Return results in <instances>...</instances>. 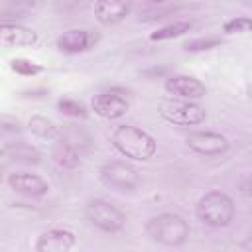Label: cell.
I'll return each mask as SVG.
<instances>
[{
	"label": "cell",
	"mask_w": 252,
	"mask_h": 252,
	"mask_svg": "<svg viewBox=\"0 0 252 252\" xmlns=\"http://www.w3.org/2000/svg\"><path fill=\"white\" fill-rule=\"evenodd\" d=\"M110 142L118 154L134 161H148L150 158H154L158 150L154 136L132 124L116 126L114 132L110 134Z\"/></svg>",
	"instance_id": "6da1fadb"
},
{
	"label": "cell",
	"mask_w": 252,
	"mask_h": 252,
	"mask_svg": "<svg viewBox=\"0 0 252 252\" xmlns=\"http://www.w3.org/2000/svg\"><path fill=\"white\" fill-rule=\"evenodd\" d=\"M148 236L163 246H181L189 238V224L187 220L177 213H161L146 222Z\"/></svg>",
	"instance_id": "7a4b0ae2"
},
{
	"label": "cell",
	"mask_w": 252,
	"mask_h": 252,
	"mask_svg": "<svg viewBox=\"0 0 252 252\" xmlns=\"http://www.w3.org/2000/svg\"><path fill=\"white\" fill-rule=\"evenodd\" d=\"M197 219L213 228H224L234 220V201L222 191H209L205 193L195 207Z\"/></svg>",
	"instance_id": "3957f363"
},
{
	"label": "cell",
	"mask_w": 252,
	"mask_h": 252,
	"mask_svg": "<svg viewBox=\"0 0 252 252\" xmlns=\"http://www.w3.org/2000/svg\"><path fill=\"white\" fill-rule=\"evenodd\" d=\"M85 217L102 232H118L126 222L124 213L104 199H89L85 205Z\"/></svg>",
	"instance_id": "277c9868"
},
{
	"label": "cell",
	"mask_w": 252,
	"mask_h": 252,
	"mask_svg": "<svg viewBox=\"0 0 252 252\" xmlns=\"http://www.w3.org/2000/svg\"><path fill=\"white\" fill-rule=\"evenodd\" d=\"M158 110L165 122L175 126H197L207 118L205 108L189 100H161Z\"/></svg>",
	"instance_id": "5b68a950"
},
{
	"label": "cell",
	"mask_w": 252,
	"mask_h": 252,
	"mask_svg": "<svg viewBox=\"0 0 252 252\" xmlns=\"http://www.w3.org/2000/svg\"><path fill=\"white\" fill-rule=\"evenodd\" d=\"M100 181L116 191H134L140 185V171L128 161H106L98 169Z\"/></svg>",
	"instance_id": "8992f818"
},
{
	"label": "cell",
	"mask_w": 252,
	"mask_h": 252,
	"mask_svg": "<svg viewBox=\"0 0 252 252\" xmlns=\"http://www.w3.org/2000/svg\"><path fill=\"white\" fill-rule=\"evenodd\" d=\"M126 94H130L128 89L112 87L104 93L94 94L91 100V108L94 110V114H98L100 118H106V120L122 118L130 108V100Z\"/></svg>",
	"instance_id": "52a82bcc"
},
{
	"label": "cell",
	"mask_w": 252,
	"mask_h": 252,
	"mask_svg": "<svg viewBox=\"0 0 252 252\" xmlns=\"http://www.w3.org/2000/svg\"><path fill=\"white\" fill-rule=\"evenodd\" d=\"M185 144L189 146V150H193L195 154L201 156H219L224 154L228 150V138L219 134V132H191L185 138Z\"/></svg>",
	"instance_id": "ba28073f"
},
{
	"label": "cell",
	"mask_w": 252,
	"mask_h": 252,
	"mask_svg": "<svg viewBox=\"0 0 252 252\" xmlns=\"http://www.w3.org/2000/svg\"><path fill=\"white\" fill-rule=\"evenodd\" d=\"M96 41H98V33H94L91 30H83V28H71L57 37L55 45L59 51H63L67 55H77V53H83V51H89L91 47H94Z\"/></svg>",
	"instance_id": "9c48e42d"
},
{
	"label": "cell",
	"mask_w": 252,
	"mask_h": 252,
	"mask_svg": "<svg viewBox=\"0 0 252 252\" xmlns=\"http://www.w3.org/2000/svg\"><path fill=\"white\" fill-rule=\"evenodd\" d=\"M165 91L181 100H189L195 102L199 98H203L207 94V87L205 83H201L199 79L191 77V75H171L165 79Z\"/></svg>",
	"instance_id": "30bf717a"
},
{
	"label": "cell",
	"mask_w": 252,
	"mask_h": 252,
	"mask_svg": "<svg viewBox=\"0 0 252 252\" xmlns=\"http://www.w3.org/2000/svg\"><path fill=\"white\" fill-rule=\"evenodd\" d=\"M75 244V232L67 228H49L35 238V252H71Z\"/></svg>",
	"instance_id": "8fae6325"
},
{
	"label": "cell",
	"mask_w": 252,
	"mask_h": 252,
	"mask_svg": "<svg viewBox=\"0 0 252 252\" xmlns=\"http://www.w3.org/2000/svg\"><path fill=\"white\" fill-rule=\"evenodd\" d=\"M8 185L16 193L24 197H43L49 191V183L35 173H26V171H16L8 175Z\"/></svg>",
	"instance_id": "7c38bea8"
},
{
	"label": "cell",
	"mask_w": 252,
	"mask_h": 252,
	"mask_svg": "<svg viewBox=\"0 0 252 252\" xmlns=\"http://www.w3.org/2000/svg\"><path fill=\"white\" fill-rule=\"evenodd\" d=\"M37 43V33L32 28L14 24V22H4L0 24V47L10 49V47H32Z\"/></svg>",
	"instance_id": "4fadbf2b"
},
{
	"label": "cell",
	"mask_w": 252,
	"mask_h": 252,
	"mask_svg": "<svg viewBox=\"0 0 252 252\" xmlns=\"http://www.w3.org/2000/svg\"><path fill=\"white\" fill-rule=\"evenodd\" d=\"M132 10L130 2H120V0H98L94 2V16L100 24L112 26L122 22Z\"/></svg>",
	"instance_id": "5bb4252c"
},
{
	"label": "cell",
	"mask_w": 252,
	"mask_h": 252,
	"mask_svg": "<svg viewBox=\"0 0 252 252\" xmlns=\"http://www.w3.org/2000/svg\"><path fill=\"white\" fill-rule=\"evenodd\" d=\"M51 159L57 167L71 171L81 165V152L77 148H73L69 142H65L63 138H57L51 148Z\"/></svg>",
	"instance_id": "9a60e30c"
},
{
	"label": "cell",
	"mask_w": 252,
	"mask_h": 252,
	"mask_svg": "<svg viewBox=\"0 0 252 252\" xmlns=\"http://www.w3.org/2000/svg\"><path fill=\"white\" fill-rule=\"evenodd\" d=\"M8 156L22 165H37L41 161V154L28 142H12L8 148Z\"/></svg>",
	"instance_id": "2e32d148"
},
{
	"label": "cell",
	"mask_w": 252,
	"mask_h": 252,
	"mask_svg": "<svg viewBox=\"0 0 252 252\" xmlns=\"http://www.w3.org/2000/svg\"><path fill=\"white\" fill-rule=\"evenodd\" d=\"M28 130L33 136L43 138V140H57V138H61V128L53 120H49L45 116H39V114H35V116H32L28 120Z\"/></svg>",
	"instance_id": "e0dca14e"
},
{
	"label": "cell",
	"mask_w": 252,
	"mask_h": 252,
	"mask_svg": "<svg viewBox=\"0 0 252 252\" xmlns=\"http://www.w3.org/2000/svg\"><path fill=\"white\" fill-rule=\"evenodd\" d=\"M191 30V22H173V24H167L163 28H158L156 32L150 33V39L152 41H165V39H173V37H179L183 33H187Z\"/></svg>",
	"instance_id": "ac0fdd59"
},
{
	"label": "cell",
	"mask_w": 252,
	"mask_h": 252,
	"mask_svg": "<svg viewBox=\"0 0 252 252\" xmlns=\"http://www.w3.org/2000/svg\"><path fill=\"white\" fill-rule=\"evenodd\" d=\"M61 138L65 142H69L73 148H77L79 152L83 148H89L91 146V136L83 130V128H77L73 124H67L65 128H61Z\"/></svg>",
	"instance_id": "d6986e66"
},
{
	"label": "cell",
	"mask_w": 252,
	"mask_h": 252,
	"mask_svg": "<svg viewBox=\"0 0 252 252\" xmlns=\"http://www.w3.org/2000/svg\"><path fill=\"white\" fill-rule=\"evenodd\" d=\"M57 110L63 116H69V118H81V120H85L89 116V108L81 100H75V98H69V96L57 100Z\"/></svg>",
	"instance_id": "ffe728a7"
},
{
	"label": "cell",
	"mask_w": 252,
	"mask_h": 252,
	"mask_svg": "<svg viewBox=\"0 0 252 252\" xmlns=\"http://www.w3.org/2000/svg\"><path fill=\"white\" fill-rule=\"evenodd\" d=\"M10 69L16 73V75H22V77H35V75H41L45 69L32 61V59H26V57H16L10 61Z\"/></svg>",
	"instance_id": "44dd1931"
},
{
	"label": "cell",
	"mask_w": 252,
	"mask_h": 252,
	"mask_svg": "<svg viewBox=\"0 0 252 252\" xmlns=\"http://www.w3.org/2000/svg\"><path fill=\"white\" fill-rule=\"evenodd\" d=\"M222 43L220 37L217 35H207V37H195V39H187L183 41V49L189 51V53H199V51H209L213 47H219Z\"/></svg>",
	"instance_id": "7402d4cb"
},
{
	"label": "cell",
	"mask_w": 252,
	"mask_h": 252,
	"mask_svg": "<svg viewBox=\"0 0 252 252\" xmlns=\"http://www.w3.org/2000/svg\"><path fill=\"white\" fill-rule=\"evenodd\" d=\"M169 12H171V6H165V4H161V2H150V4H146V6L140 10L138 20H140V22H156V20L165 18Z\"/></svg>",
	"instance_id": "603a6c76"
},
{
	"label": "cell",
	"mask_w": 252,
	"mask_h": 252,
	"mask_svg": "<svg viewBox=\"0 0 252 252\" xmlns=\"http://www.w3.org/2000/svg\"><path fill=\"white\" fill-rule=\"evenodd\" d=\"M20 134H22L20 122H18L16 118L8 116V114H0V136H2L8 144H12V138H14V136H20Z\"/></svg>",
	"instance_id": "cb8c5ba5"
},
{
	"label": "cell",
	"mask_w": 252,
	"mask_h": 252,
	"mask_svg": "<svg viewBox=\"0 0 252 252\" xmlns=\"http://www.w3.org/2000/svg\"><path fill=\"white\" fill-rule=\"evenodd\" d=\"M250 28H252V20L246 16H240V18H232V20L224 22L222 32L226 35H232V33H246V32H250Z\"/></svg>",
	"instance_id": "d4e9b609"
},
{
	"label": "cell",
	"mask_w": 252,
	"mask_h": 252,
	"mask_svg": "<svg viewBox=\"0 0 252 252\" xmlns=\"http://www.w3.org/2000/svg\"><path fill=\"white\" fill-rule=\"evenodd\" d=\"M22 98H45L49 96V91L47 89H26L20 93Z\"/></svg>",
	"instance_id": "484cf974"
},
{
	"label": "cell",
	"mask_w": 252,
	"mask_h": 252,
	"mask_svg": "<svg viewBox=\"0 0 252 252\" xmlns=\"http://www.w3.org/2000/svg\"><path fill=\"white\" fill-rule=\"evenodd\" d=\"M142 75H144V77H150V79H154V77H163V75H167V67H152V69L142 71Z\"/></svg>",
	"instance_id": "4316f807"
},
{
	"label": "cell",
	"mask_w": 252,
	"mask_h": 252,
	"mask_svg": "<svg viewBox=\"0 0 252 252\" xmlns=\"http://www.w3.org/2000/svg\"><path fill=\"white\" fill-rule=\"evenodd\" d=\"M8 148H10V144L0 136V158H4V156H8Z\"/></svg>",
	"instance_id": "83f0119b"
}]
</instances>
